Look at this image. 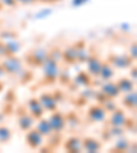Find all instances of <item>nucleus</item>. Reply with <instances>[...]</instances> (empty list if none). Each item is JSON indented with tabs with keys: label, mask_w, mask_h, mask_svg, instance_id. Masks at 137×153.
Segmentation results:
<instances>
[{
	"label": "nucleus",
	"mask_w": 137,
	"mask_h": 153,
	"mask_svg": "<svg viewBox=\"0 0 137 153\" xmlns=\"http://www.w3.org/2000/svg\"><path fill=\"white\" fill-rule=\"evenodd\" d=\"M44 140L45 138L36 130L34 126L30 130L25 131V142H26V146L30 150H38V148L41 145H44Z\"/></svg>",
	"instance_id": "7"
},
{
	"label": "nucleus",
	"mask_w": 137,
	"mask_h": 153,
	"mask_svg": "<svg viewBox=\"0 0 137 153\" xmlns=\"http://www.w3.org/2000/svg\"><path fill=\"white\" fill-rule=\"evenodd\" d=\"M62 146L69 153H81L82 152V142L81 138L77 135H70L62 142Z\"/></svg>",
	"instance_id": "15"
},
{
	"label": "nucleus",
	"mask_w": 137,
	"mask_h": 153,
	"mask_svg": "<svg viewBox=\"0 0 137 153\" xmlns=\"http://www.w3.org/2000/svg\"><path fill=\"white\" fill-rule=\"evenodd\" d=\"M16 1L21 6H33V4L37 3V0H16Z\"/></svg>",
	"instance_id": "43"
},
{
	"label": "nucleus",
	"mask_w": 137,
	"mask_h": 153,
	"mask_svg": "<svg viewBox=\"0 0 137 153\" xmlns=\"http://www.w3.org/2000/svg\"><path fill=\"white\" fill-rule=\"evenodd\" d=\"M100 92L104 93L109 99H114L117 100L121 96V92H119L118 86H117V83H115V81L110 79V81H104V82H102V85H100L99 88Z\"/></svg>",
	"instance_id": "16"
},
{
	"label": "nucleus",
	"mask_w": 137,
	"mask_h": 153,
	"mask_svg": "<svg viewBox=\"0 0 137 153\" xmlns=\"http://www.w3.org/2000/svg\"><path fill=\"white\" fill-rule=\"evenodd\" d=\"M124 127H125V130L126 131H130V133L136 134V120H134V118H128L126 119Z\"/></svg>",
	"instance_id": "32"
},
{
	"label": "nucleus",
	"mask_w": 137,
	"mask_h": 153,
	"mask_svg": "<svg viewBox=\"0 0 137 153\" xmlns=\"http://www.w3.org/2000/svg\"><path fill=\"white\" fill-rule=\"evenodd\" d=\"M66 123H67V127H71V128L78 127V126L81 124L80 115L77 114L76 111L67 112V114H66Z\"/></svg>",
	"instance_id": "26"
},
{
	"label": "nucleus",
	"mask_w": 137,
	"mask_h": 153,
	"mask_svg": "<svg viewBox=\"0 0 137 153\" xmlns=\"http://www.w3.org/2000/svg\"><path fill=\"white\" fill-rule=\"evenodd\" d=\"M126 119H128L126 111L121 107H118L117 109L110 112V115H107L106 122H107V126H121V127H124Z\"/></svg>",
	"instance_id": "12"
},
{
	"label": "nucleus",
	"mask_w": 137,
	"mask_h": 153,
	"mask_svg": "<svg viewBox=\"0 0 137 153\" xmlns=\"http://www.w3.org/2000/svg\"><path fill=\"white\" fill-rule=\"evenodd\" d=\"M13 140V131L8 126L0 124V146L1 145H7L10 141Z\"/></svg>",
	"instance_id": "25"
},
{
	"label": "nucleus",
	"mask_w": 137,
	"mask_h": 153,
	"mask_svg": "<svg viewBox=\"0 0 137 153\" xmlns=\"http://www.w3.org/2000/svg\"><path fill=\"white\" fill-rule=\"evenodd\" d=\"M4 44H6L8 56H10V55H18L19 51L22 49V44H21V41H19L18 38H11V40H7V41H4Z\"/></svg>",
	"instance_id": "24"
},
{
	"label": "nucleus",
	"mask_w": 137,
	"mask_h": 153,
	"mask_svg": "<svg viewBox=\"0 0 137 153\" xmlns=\"http://www.w3.org/2000/svg\"><path fill=\"white\" fill-rule=\"evenodd\" d=\"M1 1V4L4 6V8H16V7L19 6L18 4V1L16 0H0Z\"/></svg>",
	"instance_id": "38"
},
{
	"label": "nucleus",
	"mask_w": 137,
	"mask_h": 153,
	"mask_svg": "<svg viewBox=\"0 0 137 153\" xmlns=\"http://www.w3.org/2000/svg\"><path fill=\"white\" fill-rule=\"evenodd\" d=\"M3 76H6V71H4L3 64H1V60H0V79H1Z\"/></svg>",
	"instance_id": "45"
},
{
	"label": "nucleus",
	"mask_w": 137,
	"mask_h": 153,
	"mask_svg": "<svg viewBox=\"0 0 137 153\" xmlns=\"http://www.w3.org/2000/svg\"><path fill=\"white\" fill-rule=\"evenodd\" d=\"M34 119H33V116L28 112V109H18V112H16V124H18V128L21 131H28L30 130V128L34 126Z\"/></svg>",
	"instance_id": "8"
},
{
	"label": "nucleus",
	"mask_w": 137,
	"mask_h": 153,
	"mask_svg": "<svg viewBox=\"0 0 137 153\" xmlns=\"http://www.w3.org/2000/svg\"><path fill=\"white\" fill-rule=\"evenodd\" d=\"M26 109H28V112L33 116L34 120L43 118L45 115V111H44V108H43L41 102H40L38 97H36V96H33V97H30V99L28 100V102H26Z\"/></svg>",
	"instance_id": "13"
},
{
	"label": "nucleus",
	"mask_w": 137,
	"mask_h": 153,
	"mask_svg": "<svg viewBox=\"0 0 137 153\" xmlns=\"http://www.w3.org/2000/svg\"><path fill=\"white\" fill-rule=\"evenodd\" d=\"M34 128L41 134L44 138L49 137V135L54 133V131H52L51 124H49V122H48V118H45V116H43V118L37 119V120L34 122Z\"/></svg>",
	"instance_id": "20"
},
{
	"label": "nucleus",
	"mask_w": 137,
	"mask_h": 153,
	"mask_svg": "<svg viewBox=\"0 0 137 153\" xmlns=\"http://www.w3.org/2000/svg\"><path fill=\"white\" fill-rule=\"evenodd\" d=\"M115 83L118 86L121 94L136 90V81H133L130 76H121V78H118V79L115 81Z\"/></svg>",
	"instance_id": "19"
},
{
	"label": "nucleus",
	"mask_w": 137,
	"mask_h": 153,
	"mask_svg": "<svg viewBox=\"0 0 137 153\" xmlns=\"http://www.w3.org/2000/svg\"><path fill=\"white\" fill-rule=\"evenodd\" d=\"M52 14V10L49 8H44V10H40L38 13L34 14V18L36 19H43V18H47V16H49Z\"/></svg>",
	"instance_id": "36"
},
{
	"label": "nucleus",
	"mask_w": 137,
	"mask_h": 153,
	"mask_svg": "<svg viewBox=\"0 0 137 153\" xmlns=\"http://www.w3.org/2000/svg\"><path fill=\"white\" fill-rule=\"evenodd\" d=\"M4 116H6V115H4L3 112H0V123H1V122L4 120Z\"/></svg>",
	"instance_id": "47"
},
{
	"label": "nucleus",
	"mask_w": 137,
	"mask_h": 153,
	"mask_svg": "<svg viewBox=\"0 0 137 153\" xmlns=\"http://www.w3.org/2000/svg\"><path fill=\"white\" fill-rule=\"evenodd\" d=\"M62 0H37V3H41V4H56V3H61Z\"/></svg>",
	"instance_id": "44"
},
{
	"label": "nucleus",
	"mask_w": 137,
	"mask_h": 153,
	"mask_svg": "<svg viewBox=\"0 0 137 153\" xmlns=\"http://www.w3.org/2000/svg\"><path fill=\"white\" fill-rule=\"evenodd\" d=\"M48 59V49L44 47L33 48L23 56V63L28 68H40Z\"/></svg>",
	"instance_id": "2"
},
{
	"label": "nucleus",
	"mask_w": 137,
	"mask_h": 153,
	"mask_svg": "<svg viewBox=\"0 0 137 153\" xmlns=\"http://www.w3.org/2000/svg\"><path fill=\"white\" fill-rule=\"evenodd\" d=\"M74 48H76V55H77V63H81L84 64L85 63V60L88 59V56H89V49H88V47H86V42L84 41V40H78V41L74 42Z\"/></svg>",
	"instance_id": "18"
},
{
	"label": "nucleus",
	"mask_w": 137,
	"mask_h": 153,
	"mask_svg": "<svg viewBox=\"0 0 137 153\" xmlns=\"http://www.w3.org/2000/svg\"><path fill=\"white\" fill-rule=\"evenodd\" d=\"M1 64L6 71V75H14L18 76L19 74L25 70V63H23L22 57H19L18 55H10L1 59Z\"/></svg>",
	"instance_id": "3"
},
{
	"label": "nucleus",
	"mask_w": 137,
	"mask_h": 153,
	"mask_svg": "<svg viewBox=\"0 0 137 153\" xmlns=\"http://www.w3.org/2000/svg\"><path fill=\"white\" fill-rule=\"evenodd\" d=\"M106 62H109L115 70H126L136 62L128 53H110L106 57Z\"/></svg>",
	"instance_id": "4"
},
{
	"label": "nucleus",
	"mask_w": 137,
	"mask_h": 153,
	"mask_svg": "<svg viewBox=\"0 0 137 153\" xmlns=\"http://www.w3.org/2000/svg\"><path fill=\"white\" fill-rule=\"evenodd\" d=\"M107 115L109 114H107V111L103 108V105L95 102V104H91L89 107H88L85 116H86V119H88V122L99 124V123H106Z\"/></svg>",
	"instance_id": "5"
},
{
	"label": "nucleus",
	"mask_w": 137,
	"mask_h": 153,
	"mask_svg": "<svg viewBox=\"0 0 137 153\" xmlns=\"http://www.w3.org/2000/svg\"><path fill=\"white\" fill-rule=\"evenodd\" d=\"M102 63H103V59L97 53H89V56H88V59L85 60L84 64H85V67H86L85 70L96 79V78L99 76Z\"/></svg>",
	"instance_id": "10"
},
{
	"label": "nucleus",
	"mask_w": 137,
	"mask_h": 153,
	"mask_svg": "<svg viewBox=\"0 0 137 153\" xmlns=\"http://www.w3.org/2000/svg\"><path fill=\"white\" fill-rule=\"evenodd\" d=\"M91 0H71V6L73 7H81L84 6V4L89 3Z\"/></svg>",
	"instance_id": "42"
},
{
	"label": "nucleus",
	"mask_w": 137,
	"mask_h": 153,
	"mask_svg": "<svg viewBox=\"0 0 137 153\" xmlns=\"http://www.w3.org/2000/svg\"><path fill=\"white\" fill-rule=\"evenodd\" d=\"M121 105L124 109H128L130 112H136L137 108V93L136 90L129 93H125V94H121Z\"/></svg>",
	"instance_id": "17"
},
{
	"label": "nucleus",
	"mask_w": 137,
	"mask_h": 153,
	"mask_svg": "<svg viewBox=\"0 0 137 153\" xmlns=\"http://www.w3.org/2000/svg\"><path fill=\"white\" fill-rule=\"evenodd\" d=\"M59 63L61 62H58L48 56V59L40 67L43 74V79H41L43 83H45V85H55L58 82V76H59V73H61Z\"/></svg>",
	"instance_id": "1"
},
{
	"label": "nucleus",
	"mask_w": 137,
	"mask_h": 153,
	"mask_svg": "<svg viewBox=\"0 0 137 153\" xmlns=\"http://www.w3.org/2000/svg\"><path fill=\"white\" fill-rule=\"evenodd\" d=\"M107 131H109L111 140H115V138L122 137L126 134L125 127H121V126H107Z\"/></svg>",
	"instance_id": "27"
},
{
	"label": "nucleus",
	"mask_w": 137,
	"mask_h": 153,
	"mask_svg": "<svg viewBox=\"0 0 137 153\" xmlns=\"http://www.w3.org/2000/svg\"><path fill=\"white\" fill-rule=\"evenodd\" d=\"M115 76V68L109 63V62L103 60L102 63V67H100V73H99V76L96 79H100L102 82L104 81H110V79H114Z\"/></svg>",
	"instance_id": "21"
},
{
	"label": "nucleus",
	"mask_w": 137,
	"mask_h": 153,
	"mask_svg": "<svg viewBox=\"0 0 137 153\" xmlns=\"http://www.w3.org/2000/svg\"><path fill=\"white\" fill-rule=\"evenodd\" d=\"M128 55L132 57V59H133L134 62H136V57H137V44H136V41H132V44L129 45Z\"/></svg>",
	"instance_id": "37"
},
{
	"label": "nucleus",
	"mask_w": 137,
	"mask_h": 153,
	"mask_svg": "<svg viewBox=\"0 0 137 153\" xmlns=\"http://www.w3.org/2000/svg\"><path fill=\"white\" fill-rule=\"evenodd\" d=\"M52 94H54V97H55V100L58 101V104H61L62 101H63V97H64V93H63V90H61V89H55L54 92H52Z\"/></svg>",
	"instance_id": "39"
},
{
	"label": "nucleus",
	"mask_w": 137,
	"mask_h": 153,
	"mask_svg": "<svg viewBox=\"0 0 137 153\" xmlns=\"http://www.w3.org/2000/svg\"><path fill=\"white\" fill-rule=\"evenodd\" d=\"M103 108L107 111V114H110V112H112L114 109H117L118 108V104L115 102V100L114 99H109L107 101L103 104Z\"/></svg>",
	"instance_id": "33"
},
{
	"label": "nucleus",
	"mask_w": 137,
	"mask_h": 153,
	"mask_svg": "<svg viewBox=\"0 0 137 153\" xmlns=\"http://www.w3.org/2000/svg\"><path fill=\"white\" fill-rule=\"evenodd\" d=\"M48 122H49V124H51L52 131H54V133H63V131L66 130V127H67L66 114H63V112L59 111V109L49 112Z\"/></svg>",
	"instance_id": "6"
},
{
	"label": "nucleus",
	"mask_w": 137,
	"mask_h": 153,
	"mask_svg": "<svg viewBox=\"0 0 137 153\" xmlns=\"http://www.w3.org/2000/svg\"><path fill=\"white\" fill-rule=\"evenodd\" d=\"M33 73H32V68H25L22 73L19 74V82L21 83H29L30 81L33 79Z\"/></svg>",
	"instance_id": "28"
},
{
	"label": "nucleus",
	"mask_w": 137,
	"mask_h": 153,
	"mask_svg": "<svg viewBox=\"0 0 137 153\" xmlns=\"http://www.w3.org/2000/svg\"><path fill=\"white\" fill-rule=\"evenodd\" d=\"M6 56H8V53H7L6 44H4L3 40H0V60H1V59H4Z\"/></svg>",
	"instance_id": "40"
},
{
	"label": "nucleus",
	"mask_w": 137,
	"mask_h": 153,
	"mask_svg": "<svg viewBox=\"0 0 137 153\" xmlns=\"http://www.w3.org/2000/svg\"><path fill=\"white\" fill-rule=\"evenodd\" d=\"M11 38H18V34L13 30H1L0 32V40L7 41V40H11Z\"/></svg>",
	"instance_id": "31"
},
{
	"label": "nucleus",
	"mask_w": 137,
	"mask_h": 153,
	"mask_svg": "<svg viewBox=\"0 0 137 153\" xmlns=\"http://www.w3.org/2000/svg\"><path fill=\"white\" fill-rule=\"evenodd\" d=\"M132 141L126 138L125 135L115 138V142L111 148V152H129V146H130Z\"/></svg>",
	"instance_id": "23"
},
{
	"label": "nucleus",
	"mask_w": 137,
	"mask_h": 153,
	"mask_svg": "<svg viewBox=\"0 0 137 153\" xmlns=\"http://www.w3.org/2000/svg\"><path fill=\"white\" fill-rule=\"evenodd\" d=\"M3 10H4V6H3V4H1V1H0V13H1Z\"/></svg>",
	"instance_id": "48"
},
{
	"label": "nucleus",
	"mask_w": 137,
	"mask_h": 153,
	"mask_svg": "<svg viewBox=\"0 0 137 153\" xmlns=\"http://www.w3.org/2000/svg\"><path fill=\"white\" fill-rule=\"evenodd\" d=\"M16 101V94L14 90H7L6 96H4V102H8V104H14Z\"/></svg>",
	"instance_id": "35"
},
{
	"label": "nucleus",
	"mask_w": 137,
	"mask_h": 153,
	"mask_svg": "<svg viewBox=\"0 0 137 153\" xmlns=\"http://www.w3.org/2000/svg\"><path fill=\"white\" fill-rule=\"evenodd\" d=\"M58 82L62 83L64 86H69V83L71 82V75L69 71H63V73H59V76H58Z\"/></svg>",
	"instance_id": "29"
},
{
	"label": "nucleus",
	"mask_w": 137,
	"mask_h": 153,
	"mask_svg": "<svg viewBox=\"0 0 137 153\" xmlns=\"http://www.w3.org/2000/svg\"><path fill=\"white\" fill-rule=\"evenodd\" d=\"M48 56L52 57V59H55V60H58V62H61V57H62V49H61V48H58V47L52 48L51 51H48Z\"/></svg>",
	"instance_id": "34"
},
{
	"label": "nucleus",
	"mask_w": 137,
	"mask_h": 153,
	"mask_svg": "<svg viewBox=\"0 0 137 153\" xmlns=\"http://www.w3.org/2000/svg\"><path fill=\"white\" fill-rule=\"evenodd\" d=\"M107 100H109V97H107V96H106L103 92H100V90H96V92H95V96H93V101H95V102L103 105L106 101H107Z\"/></svg>",
	"instance_id": "30"
},
{
	"label": "nucleus",
	"mask_w": 137,
	"mask_h": 153,
	"mask_svg": "<svg viewBox=\"0 0 137 153\" xmlns=\"http://www.w3.org/2000/svg\"><path fill=\"white\" fill-rule=\"evenodd\" d=\"M4 92V83L0 81V93H3Z\"/></svg>",
	"instance_id": "46"
},
{
	"label": "nucleus",
	"mask_w": 137,
	"mask_h": 153,
	"mask_svg": "<svg viewBox=\"0 0 137 153\" xmlns=\"http://www.w3.org/2000/svg\"><path fill=\"white\" fill-rule=\"evenodd\" d=\"M73 85H76L77 88H89V86H93L95 83V78L91 75L86 70H80L74 76H71V82Z\"/></svg>",
	"instance_id": "11"
},
{
	"label": "nucleus",
	"mask_w": 137,
	"mask_h": 153,
	"mask_svg": "<svg viewBox=\"0 0 137 153\" xmlns=\"http://www.w3.org/2000/svg\"><path fill=\"white\" fill-rule=\"evenodd\" d=\"M37 97H38V100H40V102H41L45 112H52V111L59 109V104H58V101L55 100L52 92H41Z\"/></svg>",
	"instance_id": "14"
},
{
	"label": "nucleus",
	"mask_w": 137,
	"mask_h": 153,
	"mask_svg": "<svg viewBox=\"0 0 137 153\" xmlns=\"http://www.w3.org/2000/svg\"><path fill=\"white\" fill-rule=\"evenodd\" d=\"M61 62L66 64H76L77 63V55H76V48L74 45H69V47L63 48L62 49V57H61Z\"/></svg>",
	"instance_id": "22"
},
{
	"label": "nucleus",
	"mask_w": 137,
	"mask_h": 153,
	"mask_svg": "<svg viewBox=\"0 0 137 153\" xmlns=\"http://www.w3.org/2000/svg\"><path fill=\"white\" fill-rule=\"evenodd\" d=\"M82 142V152H88V153H97L103 150V141L100 138L92 137V135H86V137L81 138Z\"/></svg>",
	"instance_id": "9"
},
{
	"label": "nucleus",
	"mask_w": 137,
	"mask_h": 153,
	"mask_svg": "<svg viewBox=\"0 0 137 153\" xmlns=\"http://www.w3.org/2000/svg\"><path fill=\"white\" fill-rule=\"evenodd\" d=\"M129 76H130L133 81H136V78H137V67H136V63H133L130 67H129Z\"/></svg>",
	"instance_id": "41"
}]
</instances>
